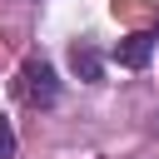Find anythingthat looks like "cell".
<instances>
[{"label": "cell", "mask_w": 159, "mask_h": 159, "mask_svg": "<svg viewBox=\"0 0 159 159\" xmlns=\"http://www.w3.org/2000/svg\"><path fill=\"white\" fill-rule=\"evenodd\" d=\"M0 159H15V134H10L5 119H0Z\"/></svg>", "instance_id": "cell-4"}, {"label": "cell", "mask_w": 159, "mask_h": 159, "mask_svg": "<svg viewBox=\"0 0 159 159\" xmlns=\"http://www.w3.org/2000/svg\"><path fill=\"white\" fill-rule=\"evenodd\" d=\"M20 94H25V104H55V94H60L55 70H50L45 60H25V70H20Z\"/></svg>", "instance_id": "cell-1"}, {"label": "cell", "mask_w": 159, "mask_h": 159, "mask_svg": "<svg viewBox=\"0 0 159 159\" xmlns=\"http://www.w3.org/2000/svg\"><path fill=\"white\" fill-rule=\"evenodd\" d=\"M149 55H154V35H124V40L114 45V60H119L124 70H144Z\"/></svg>", "instance_id": "cell-2"}, {"label": "cell", "mask_w": 159, "mask_h": 159, "mask_svg": "<svg viewBox=\"0 0 159 159\" xmlns=\"http://www.w3.org/2000/svg\"><path fill=\"white\" fill-rule=\"evenodd\" d=\"M70 65H75L80 80H99V75H104V65H99V55H94L89 45H75V50H70Z\"/></svg>", "instance_id": "cell-3"}]
</instances>
